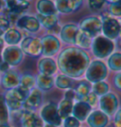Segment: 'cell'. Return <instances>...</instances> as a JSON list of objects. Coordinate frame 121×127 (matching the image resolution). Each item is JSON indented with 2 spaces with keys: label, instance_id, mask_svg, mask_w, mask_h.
<instances>
[{
  "label": "cell",
  "instance_id": "60d3db41",
  "mask_svg": "<svg viewBox=\"0 0 121 127\" xmlns=\"http://www.w3.org/2000/svg\"><path fill=\"white\" fill-rule=\"evenodd\" d=\"M9 69H10V66L6 63H4V62H1V63H0V71H1V72L4 73L6 71H8Z\"/></svg>",
  "mask_w": 121,
  "mask_h": 127
},
{
  "label": "cell",
  "instance_id": "44dd1931",
  "mask_svg": "<svg viewBox=\"0 0 121 127\" xmlns=\"http://www.w3.org/2000/svg\"><path fill=\"white\" fill-rule=\"evenodd\" d=\"M56 10L63 14H68L79 10V7L74 0H55Z\"/></svg>",
  "mask_w": 121,
  "mask_h": 127
},
{
  "label": "cell",
  "instance_id": "7bdbcfd3",
  "mask_svg": "<svg viewBox=\"0 0 121 127\" xmlns=\"http://www.w3.org/2000/svg\"><path fill=\"white\" fill-rule=\"evenodd\" d=\"M77 4H78V6H79V8H80V6L82 5V0H74Z\"/></svg>",
  "mask_w": 121,
  "mask_h": 127
},
{
  "label": "cell",
  "instance_id": "83f0119b",
  "mask_svg": "<svg viewBox=\"0 0 121 127\" xmlns=\"http://www.w3.org/2000/svg\"><path fill=\"white\" fill-rule=\"evenodd\" d=\"M106 64L109 70L114 72H120L121 71V51H114L110 56L107 58Z\"/></svg>",
  "mask_w": 121,
  "mask_h": 127
},
{
  "label": "cell",
  "instance_id": "52a82bcc",
  "mask_svg": "<svg viewBox=\"0 0 121 127\" xmlns=\"http://www.w3.org/2000/svg\"><path fill=\"white\" fill-rule=\"evenodd\" d=\"M40 117L45 123L52 124L55 126L61 127L63 123V120L58 113L57 104L54 102H48L41 107Z\"/></svg>",
  "mask_w": 121,
  "mask_h": 127
},
{
  "label": "cell",
  "instance_id": "4fadbf2b",
  "mask_svg": "<svg viewBox=\"0 0 121 127\" xmlns=\"http://www.w3.org/2000/svg\"><path fill=\"white\" fill-rule=\"evenodd\" d=\"M16 26L18 29L26 31L29 33H36L41 29L40 23L36 16L28 14H23L19 16L16 20Z\"/></svg>",
  "mask_w": 121,
  "mask_h": 127
},
{
  "label": "cell",
  "instance_id": "e0dca14e",
  "mask_svg": "<svg viewBox=\"0 0 121 127\" xmlns=\"http://www.w3.org/2000/svg\"><path fill=\"white\" fill-rule=\"evenodd\" d=\"M37 67L39 70V73L48 76L56 75L57 71L59 70L57 62L52 57H42L38 61Z\"/></svg>",
  "mask_w": 121,
  "mask_h": 127
},
{
  "label": "cell",
  "instance_id": "d6986e66",
  "mask_svg": "<svg viewBox=\"0 0 121 127\" xmlns=\"http://www.w3.org/2000/svg\"><path fill=\"white\" fill-rule=\"evenodd\" d=\"M92 110L93 109L91 108V106H89L87 103H85L84 101H74L72 116L74 118H76L79 122L83 123V122H85L87 117L91 113Z\"/></svg>",
  "mask_w": 121,
  "mask_h": 127
},
{
  "label": "cell",
  "instance_id": "4dcf8cb0",
  "mask_svg": "<svg viewBox=\"0 0 121 127\" xmlns=\"http://www.w3.org/2000/svg\"><path fill=\"white\" fill-rule=\"evenodd\" d=\"M110 84L106 81H101V82L92 84V92L95 93L98 98L107 94L108 92H110Z\"/></svg>",
  "mask_w": 121,
  "mask_h": 127
},
{
  "label": "cell",
  "instance_id": "30bf717a",
  "mask_svg": "<svg viewBox=\"0 0 121 127\" xmlns=\"http://www.w3.org/2000/svg\"><path fill=\"white\" fill-rule=\"evenodd\" d=\"M79 30L87 32L92 38L97 37V35L101 34L102 31V22L100 17L97 16H88L83 18L78 25Z\"/></svg>",
  "mask_w": 121,
  "mask_h": 127
},
{
  "label": "cell",
  "instance_id": "8992f818",
  "mask_svg": "<svg viewBox=\"0 0 121 127\" xmlns=\"http://www.w3.org/2000/svg\"><path fill=\"white\" fill-rule=\"evenodd\" d=\"M102 22L101 33L106 38L116 41L120 36V23L119 20L108 14H103L100 18Z\"/></svg>",
  "mask_w": 121,
  "mask_h": 127
},
{
  "label": "cell",
  "instance_id": "1f68e13d",
  "mask_svg": "<svg viewBox=\"0 0 121 127\" xmlns=\"http://www.w3.org/2000/svg\"><path fill=\"white\" fill-rule=\"evenodd\" d=\"M9 121V109L6 104L5 97L0 94V123H8Z\"/></svg>",
  "mask_w": 121,
  "mask_h": 127
},
{
  "label": "cell",
  "instance_id": "ba28073f",
  "mask_svg": "<svg viewBox=\"0 0 121 127\" xmlns=\"http://www.w3.org/2000/svg\"><path fill=\"white\" fill-rule=\"evenodd\" d=\"M19 48H21L24 54L32 58H36L42 55L41 38L34 36H26L22 39Z\"/></svg>",
  "mask_w": 121,
  "mask_h": 127
},
{
  "label": "cell",
  "instance_id": "4316f807",
  "mask_svg": "<svg viewBox=\"0 0 121 127\" xmlns=\"http://www.w3.org/2000/svg\"><path fill=\"white\" fill-rule=\"evenodd\" d=\"M74 91L76 94V100L75 101H79L81 98L85 97L86 95H88L89 93L92 92V84L89 83L88 81L83 80L80 81L78 85L74 87Z\"/></svg>",
  "mask_w": 121,
  "mask_h": 127
},
{
  "label": "cell",
  "instance_id": "b9f144b4",
  "mask_svg": "<svg viewBox=\"0 0 121 127\" xmlns=\"http://www.w3.org/2000/svg\"><path fill=\"white\" fill-rule=\"evenodd\" d=\"M104 1H105L106 3H108V4L110 5V4H113V3H116V2H118L119 0H104Z\"/></svg>",
  "mask_w": 121,
  "mask_h": 127
},
{
  "label": "cell",
  "instance_id": "3957f363",
  "mask_svg": "<svg viewBox=\"0 0 121 127\" xmlns=\"http://www.w3.org/2000/svg\"><path fill=\"white\" fill-rule=\"evenodd\" d=\"M109 75V68L103 60L95 59L89 63L85 70V80L91 84L105 81Z\"/></svg>",
  "mask_w": 121,
  "mask_h": 127
},
{
  "label": "cell",
  "instance_id": "ffe728a7",
  "mask_svg": "<svg viewBox=\"0 0 121 127\" xmlns=\"http://www.w3.org/2000/svg\"><path fill=\"white\" fill-rule=\"evenodd\" d=\"M35 86L42 92H47L54 87V76L39 74L35 77Z\"/></svg>",
  "mask_w": 121,
  "mask_h": 127
},
{
  "label": "cell",
  "instance_id": "8d00e7d4",
  "mask_svg": "<svg viewBox=\"0 0 121 127\" xmlns=\"http://www.w3.org/2000/svg\"><path fill=\"white\" fill-rule=\"evenodd\" d=\"M11 26V20L6 14H2L0 15V29H2L4 32L10 29Z\"/></svg>",
  "mask_w": 121,
  "mask_h": 127
},
{
  "label": "cell",
  "instance_id": "603a6c76",
  "mask_svg": "<svg viewBox=\"0 0 121 127\" xmlns=\"http://www.w3.org/2000/svg\"><path fill=\"white\" fill-rule=\"evenodd\" d=\"M36 10L39 14L51 15L57 14V10L52 0H38L36 3Z\"/></svg>",
  "mask_w": 121,
  "mask_h": 127
},
{
  "label": "cell",
  "instance_id": "836d02e7",
  "mask_svg": "<svg viewBox=\"0 0 121 127\" xmlns=\"http://www.w3.org/2000/svg\"><path fill=\"white\" fill-rule=\"evenodd\" d=\"M108 11H109L110 15L115 17V18L121 17V0H119L118 2H116V3L110 4Z\"/></svg>",
  "mask_w": 121,
  "mask_h": 127
},
{
  "label": "cell",
  "instance_id": "cb8c5ba5",
  "mask_svg": "<svg viewBox=\"0 0 121 127\" xmlns=\"http://www.w3.org/2000/svg\"><path fill=\"white\" fill-rule=\"evenodd\" d=\"M4 42L8 44V46H18L23 39L22 33L19 30L10 28L7 30L3 35Z\"/></svg>",
  "mask_w": 121,
  "mask_h": 127
},
{
  "label": "cell",
  "instance_id": "5b68a950",
  "mask_svg": "<svg viewBox=\"0 0 121 127\" xmlns=\"http://www.w3.org/2000/svg\"><path fill=\"white\" fill-rule=\"evenodd\" d=\"M98 109L107 116L113 117L116 112L120 108V101L119 98L114 92H108L105 95L98 98Z\"/></svg>",
  "mask_w": 121,
  "mask_h": 127
},
{
  "label": "cell",
  "instance_id": "bcb514c9",
  "mask_svg": "<svg viewBox=\"0 0 121 127\" xmlns=\"http://www.w3.org/2000/svg\"><path fill=\"white\" fill-rule=\"evenodd\" d=\"M4 39H3V37H0V47H2L3 45H4Z\"/></svg>",
  "mask_w": 121,
  "mask_h": 127
},
{
  "label": "cell",
  "instance_id": "c3c4849f",
  "mask_svg": "<svg viewBox=\"0 0 121 127\" xmlns=\"http://www.w3.org/2000/svg\"><path fill=\"white\" fill-rule=\"evenodd\" d=\"M2 5H3V2H2V0H0V11L2 9Z\"/></svg>",
  "mask_w": 121,
  "mask_h": 127
},
{
  "label": "cell",
  "instance_id": "9a60e30c",
  "mask_svg": "<svg viewBox=\"0 0 121 127\" xmlns=\"http://www.w3.org/2000/svg\"><path fill=\"white\" fill-rule=\"evenodd\" d=\"M79 31V27L77 24L68 23L61 28V32L59 33L60 35V41L64 43L66 45L74 46L75 45V37Z\"/></svg>",
  "mask_w": 121,
  "mask_h": 127
},
{
  "label": "cell",
  "instance_id": "d6a6232c",
  "mask_svg": "<svg viewBox=\"0 0 121 127\" xmlns=\"http://www.w3.org/2000/svg\"><path fill=\"white\" fill-rule=\"evenodd\" d=\"M79 101H84L85 103H87L89 106H91L92 109H97V105H98V97L96 95L95 93L91 92L88 95H86L85 97L81 98Z\"/></svg>",
  "mask_w": 121,
  "mask_h": 127
},
{
  "label": "cell",
  "instance_id": "7402d4cb",
  "mask_svg": "<svg viewBox=\"0 0 121 127\" xmlns=\"http://www.w3.org/2000/svg\"><path fill=\"white\" fill-rule=\"evenodd\" d=\"M54 86L62 90L72 89V88L74 89V87L76 86V84H75L74 79L63 74V73H60V74L56 75V77H54Z\"/></svg>",
  "mask_w": 121,
  "mask_h": 127
},
{
  "label": "cell",
  "instance_id": "d4e9b609",
  "mask_svg": "<svg viewBox=\"0 0 121 127\" xmlns=\"http://www.w3.org/2000/svg\"><path fill=\"white\" fill-rule=\"evenodd\" d=\"M93 39L94 38L91 37L87 32H83L82 30L79 29V31L76 34V37H75V45L74 46L86 50V49L91 48Z\"/></svg>",
  "mask_w": 121,
  "mask_h": 127
},
{
  "label": "cell",
  "instance_id": "8fae6325",
  "mask_svg": "<svg viewBox=\"0 0 121 127\" xmlns=\"http://www.w3.org/2000/svg\"><path fill=\"white\" fill-rule=\"evenodd\" d=\"M2 62L6 63L10 67L20 64L24 59V53L18 46H7L1 53Z\"/></svg>",
  "mask_w": 121,
  "mask_h": 127
},
{
  "label": "cell",
  "instance_id": "f6af8a7d",
  "mask_svg": "<svg viewBox=\"0 0 121 127\" xmlns=\"http://www.w3.org/2000/svg\"><path fill=\"white\" fill-rule=\"evenodd\" d=\"M0 127H11L8 123H0Z\"/></svg>",
  "mask_w": 121,
  "mask_h": 127
},
{
  "label": "cell",
  "instance_id": "f907efd6",
  "mask_svg": "<svg viewBox=\"0 0 121 127\" xmlns=\"http://www.w3.org/2000/svg\"><path fill=\"white\" fill-rule=\"evenodd\" d=\"M2 62V59H1V56H0V63Z\"/></svg>",
  "mask_w": 121,
  "mask_h": 127
},
{
  "label": "cell",
  "instance_id": "5bb4252c",
  "mask_svg": "<svg viewBox=\"0 0 121 127\" xmlns=\"http://www.w3.org/2000/svg\"><path fill=\"white\" fill-rule=\"evenodd\" d=\"M43 102V92L38 88L31 89L26 96V100L23 103L24 110H30L34 111L37 108L42 106Z\"/></svg>",
  "mask_w": 121,
  "mask_h": 127
},
{
  "label": "cell",
  "instance_id": "7c38bea8",
  "mask_svg": "<svg viewBox=\"0 0 121 127\" xmlns=\"http://www.w3.org/2000/svg\"><path fill=\"white\" fill-rule=\"evenodd\" d=\"M87 127H108L111 124V118L99 109H93L86 119Z\"/></svg>",
  "mask_w": 121,
  "mask_h": 127
},
{
  "label": "cell",
  "instance_id": "f546056e",
  "mask_svg": "<svg viewBox=\"0 0 121 127\" xmlns=\"http://www.w3.org/2000/svg\"><path fill=\"white\" fill-rule=\"evenodd\" d=\"M19 87L29 92L31 89L36 87L35 86V77L29 73H25V74L20 75Z\"/></svg>",
  "mask_w": 121,
  "mask_h": 127
},
{
  "label": "cell",
  "instance_id": "7dc6e473",
  "mask_svg": "<svg viewBox=\"0 0 121 127\" xmlns=\"http://www.w3.org/2000/svg\"><path fill=\"white\" fill-rule=\"evenodd\" d=\"M4 33H5V32H4V31H3L2 29H0V37H3Z\"/></svg>",
  "mask_w": 121,
  "mask_h": 127
},
{
  "label": "cell",
  "instance_id": "f5cc1de1",
  "mask_svg": "<svg viewBox=\"0 0 121 127\" xmlns=\"http://www.w3.org/2000/svg\"><path fill=\"white\" fill-rule=\"evenodd\" d=\"M80 127H85V126H80Z\"/></svg>",
  "mask_w": 121,
  "mask_h": 127
},
{
  "label": "cell",
  "instance_id": "484cf974",
  "mask_svg": "<svg viewBox=\"0 0 121 127\" xmlns=\"http://www.w3.org/2000/svg\"><path fill=\"white\" fill-rule=\"evenodd\" d=\"M36 18L40 23V26L45 28L46 30L50 31L54 27L59 24V18L57 14H51V15H43L37 13Z\"/></svg>",
  "mask_w": 121,
  "mask_h": 127
},
{
  "label": "cell",
  "instance_id": "816d5d0a",
  "mask_svg": "<svg viewBox=\"0 0 121 127\" xmlns=\"http://www.w3.org/2000/svg\"><path fill=\"white\" fill-rule=\"evenodd\" d=\"M119 38H120V41H121V34H120V36H119Z\"/></svg>",
  "mask_w": 121,
  "mask_h": 127
},
{
  "label": "cell",
  "instance_id": "6da1fadb",
  "mask_svg": "<svg viewBox=\"0 0 121 127\" xmlns=\"http://www.w3.org/2000/svg\"><path fill=\"white\" fill-rule=\"evenodd\" d=\"M56 62L61 73L77 80L84 75L91 58L87 50L73 46L59 52Z\"/></svg>",
  "mask_w": 121,
  "mask_h": 127
},
{
  "label": "cell",
  "instance_id": "681fc988",
  "mask_svg": "<svg viewBox=\"0 0 121 127\" xmlns=\"http://www.w3.org/2000/svg\"><path fill=\"white\" fill-rule=\"evenodd\" d=\"M18 2H24V1H28V0H17Z\"/></svg>",
  "mask_w": 121,
  "mask_h": 127
},
{
  "label": "cell",
  "instance_id": "ee69618b",
  "mask_svg": "<svg viewBox=\"0 0 121 127\" xmlns=\"http://www.w3.org/2000/svg\"><path fill=\"white\" fill-rule=\"evenodd\" d=\"M43 127H58V126H55V125H52V124H48V123H45Z\"/></svg>",
  "mask_w": 121,
  "mask_h": 127
},
{
  "label": "cell",
  "instance_id": "ab89813d",
  "mask_svg": "<svg viewBox=\"0 0 121 127\" xmlns=\"http://www.w3.org/2000/svg\"><path fill=\"white\" fill-rule=\"evenodd\" d=\"M114 85L116 89L120 90L121 91V71L120 72H117L115 76H114Z\"/></svg>",
  "mask_w": 121,
  "mask_h": 127
},
{
  "label": "cell",
  "instance_id": "e575fe53",
  "mask_svg": "<svg viewBox=\"0 0 121 127\" xmlns=\"http://www.w3.org/2000/svg\"><path fill=\"white\" fill-rule=\"evenodd\" d=\"M81 122H79L76 118L73 116H69L63 120L62 127H80Z\"/></svg>",
  "mask_w": 121,
  "mask_h": 127
},
{
  "label": "cell",
  "instance_id": "277c9868",
  "mask_svg": "<svg viewBox=\"0 0 121 127\" xmlns=\"http://www.w3.org/2000/svg\"><path fill=\"white\" fill-rule=\"evenodd\" d=\"M27 94H28L27 91L22 89L19 86L8 90L7 93L4 95L8 109L13 112L21 110L23 108V103L26 100Z\"/></svg>",
  "mask_w": 121,
  "mask_h": 127
},
{
  "label": "cell",
  "instance_id": "f35d334b",
  "mask_svg": "<svg viewBox=\"0 0 121 127\" xmlns=\"http://www.w3.org/2000/svg\"><path fill=\"white\" fill-rule=\"evenodd\" d=\"M63 99H66V100H70V101H75L76 100V94H75V91L74 89H67L64 91V94H63Z\"/></svg>",
  "mask_w": 121,
  "mask_h": 127
},
{
  "label": "cell",
  "instance_id": "ac0fdd59",
  "mask_svg": "<svg viewBox=\"0 0 121 127\" xmlns=\"http://www.w3.org/2000/svg\"><path fill=\"white\" fill-rule=\"evenodd\" d=\"M19 83H20V75L17 71L12 69H9L8 71L4 72L1 77V85L5 89L10 90L15 88L19 86Z\"/></svg>",
  "mask_w": 121,
  "mask_h": 127
},
{
  "label": "cell",
  "instance_id": "f1b7e54d",
  "mask_svg": "<svg viewBox=\"0 0 121 127\" xmlns=\"http://www.w3.org/2000/svg\"><path fill=\"white\" fill-rule=\"evenodd\" d=\"M74 101L66 99L61 100L60 102L57 104L58 107V113L62 120H64L65 118L69 116H72V110H73Z\"/></svg>",
  "mask_w": 121,
  "mask_h": 127
},
{
  "label": "cell",
  "instance_id": "74e56055",
  "mask_svg": "<svg viewBox=\"0 0 121 127\" xmlns=\"http://www.w3.org/2000/svg\"><path fill=\"white\" fill-rule=\"evenodd\" d=\"M113 126L121 127V107L113 116Z\"/></svg>",
  "mask_w": 121,
  "mask_h": 127
},
{
  "label": "cell",
  "instance_id": "7a4b0ae2",
  "mask_svg": "<svg viewBox=\"0 0 121 127\" xmlns=\"http://www.w3.org/2000/svg\"><path fill=\"white\" fill-rule=\"evenodd\" d=\"M91 51L96 59L104 60L107 59L116 49L115 41L110 40L102 34L97 35L93 39L91 45Z\"/></svg>",
  "mask_w": 121,
  "mask_h": 127
},
{
  "label": "cell",
  "instance_id": "2e32d148",
  "mask_svg": "<svg viewBox=\"0 0 121 127\" xmlns=\"http://www.w3.org/2000/svg\"><path fill=\"white\" fill-rule=\"evenodd\" d=\"M20 122L22 127H43L45 124L40 115L30 110H24L22 112Z\"/></svg>",
  "mask_w": 121,
  "mask_h": 127
},
{
  "label": "cell",
  "instance_id": "9c48e42d",
  "mask_svg": "<svg viewBox=\"0 0 121 127\" xmlns=\"http://www.w3.org/2000/svg\"><path fill=\"white\" fill-rule=\"evenodd\" d=\"M43 57H53L60 52L62 43L56 35L47 34L41 38Z\"/></svg>",
  "mask_w": 121,
  "mask_h": 127
},
{
  "label": "cell",
  "instance_id": "d590c367",
  "mask_svg": "<svg viewBox=\"0 0 121 127\" xmlns=\"http://www.w3.org/2000/svg\"><path fill=\"white\" fill-rule=\"evenodd\" d=\"M105 4L104 0H88V7L92 11H98Z\"/></svg>",
  "mask_w": 121,
  "mask_h": 127
}]
</instances>
